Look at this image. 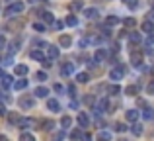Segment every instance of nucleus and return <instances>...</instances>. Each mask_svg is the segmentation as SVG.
Here are the masks:
<instances>
[{
	"label": "nucleus",
	"mask_w": 154,
	"mask_h": 141,
	"mask_svg": "<svg viewBox=\"0 0 154 141\" xmlns=\"http://www.w3.org/2000/svg\"><path fill=\"white\" fill-rule=\"evenodd\" d=\"M23 8H26V4H23L22 0H16V2H12L10 6L4 10V16H8V18H14L16 14H22Z\"/></svg>",
	"instance_id": "1"
},
{
	"label": "nucleus",
	"mask_w": 154,
	"mask_h": 141,
	"mask_svg": "<svg viewBox=\"0 0 154 141\" xmlns=\"http://www.w3.org/2000/svg\"><path fill=\"white\" fill-rule=\"evenodd\" d=\"M18 106L22 108V110H31V108L35 106V100H33V96H22V98L18 100Z\"/></svg>",
	"instance_id": "2"
},
{
	"label": "nucleus",
	"mask_w": 154,
	"mask_h": 141,
	"mask_svg": "<svg viewBox=\"0 0 154 141\" xmlns=\"http://www.w3.org/2000/svg\"><path fill=\"white\" fill-rule=\"evenodd\" d=\"M123 67H115V69H111V71H109V79H111V80H115V82H117V80H121V79H123Z\"/></svg>",
	"instance_id": "3"
},
{
	"label": "nucleus",
	"mask_w": 154,
	"mask_h": 141,
	"mask_svg": "<svg viewBox=\"0 0 154 141\" xmlns=\"http://www.w3.org/2000/svg\"><path fill=\"white\" fill-rule=\"evenodd\" d=\"M35 126V120L33 118H20L18 122V127H22V130H27V127Z\"/></svg>",
	"instance_id": "4"
},
{
	"label": "nucleus",
	"mask_w": 154,
	"mask_h": 141,
	"mask_svg": "<svg viewBox=\"0 0 154 141\" xmlns=\"http://www.w3.org/2000/svg\"><path fill=\"white\" fill-rule=\"evenodd\" d=\"M131 63L135 67H140L143 65V53H140V51H133L131 53Z\"/></svg>",
	"instance_id": "5"
},
{
	"label": "nucleus",
	"mask_w": 154,
	"mask_h": 141,
	"mask_svg": "<svg viewBox=\"0 0 154 141\" xmlns=\"http://www.w3.org/2000/svg\"><path fill=\"white\" fill-rule=\"evenodd\" d=\"M139 110H135V108H133V110H127L125 112V118H127V122H131V123H135L137 120H139Z\"/></svg>",
	"instance_id": "6"
},
{
	"label": "nucleus",
	"mask_w": 154,
	"mask_h": 141,
	"mask_svg": "<svg viewBox=\"0 0 154 141\" xmlns=\"http://www.w3.org/2000/svg\"><path fill=\"white\" fill-rule=\"evenodd\" d=\"M72 72H74V63H64V65L60 67V75L63 76H70Z\"/></svg>",
	"instance_id": "7"
},
{
	"label": "nucleus",
	"mask_w": 154,
	"mask_h": 141,
	"mask_svg": "<svg viewBox=\"0 0 154 141\" xmlns=\"http://www.w3.org/2000/svg\"><path fill=\"white\" fill-rule=\"evenodd\" d=\"M47 59H57L59 57V47H55V45H47V55H45Z\"/></svg>",
	"instance_id": "8"
},
{
	"label": "nucleus",
	"mask_w": 154,
	"mask_h": 141,
	"mask_svg": "<svg viewBox=\"0 0 154 141\" xmlns=\"http://www.w3.org/2000/svg\"><path fill=\"white\" fill-rule=\"evenodd\" d=\"M76 120H78V126L80 127H88V126H90V118H88V114H84V112H80Z\"/></svg>",
	"instance_id": "9"
},
{
	"label": "nucleus",
	"mask_w": 154,
	"mask_h": 141,
	"mask_svg": "<svg viewBox=\"0 0 154 141\" xmlns=\"http://www.w3.org/2000/svg\"><path fill=\"white\" fill-rule=\"evenodd\" d=\"M47 110H51V112H60V104L57 102L55 98H49V100H47Z\"/></svg>",
	"instance_id": "10"
},
{
	"label": "nucleus",
	"mask_w": 154,
	"mask_h": 141,
	"mask_svg": "<svg viewBox=\"0 0 154 141\" xmlns=\"http://www.w3.org/2000/svg\"><path fill=\"white\" fill-rule=\"evenodd\" d=\"M33 94L37 96V98H47L49 96V88H45V86H37L33 90Z\"/></svg>",
	"instance_id": "11"
},
{
	"label": "nucleus",
	"mask_w": 154,
	"mask_h": 141,
	"mask_svg": "<svg viewBox=\"0 0 154 141\" xmlns=\"http://www.w3.org/2000/svg\"><path fill=\"white\" fill-rule=\"evenodd\" d=\"M14 72L18 76H26L27 72H29V67H27V65H16L14 67Z\"/></svg>",
	"instance_id": "12"
},
{
	"label": "nucleus",
	"mask_w": 154,
	"mask_h": 141,
	"mask_svg": "<svg viewBox=\"0 0 154 141\" xmlns=\"http://www.w3.org/2000/svg\"><path fill=\"white\" fill-rule=\"evenodd\" d=\"M12 86H14L16 90H23V88H27V80L20 76L18 80H14V82H12Z\"/></svg>",
	"instance_id": "13"
},
{
	"label": "nucleus",
	"mask_w": 154,
	"mask_h": 141,
	"mask_svg": "<svg viewBox=\"0 0 154 141\" xmlns=\"http://www.w3.org/2000/svg\"><path fill=\"white\" fill-rule=\"evenodd\" d=\"M105 57H107V51H105V49H98V51L94 53V61H96V63L105 61Z\"/></svg>",
	"instance_id": "14"
},
{
	"label": "nucleus",
	"mask_w": 154,
	"mask_h": 141,
	"mask_svg": "<svg viewBox=\"0 0 154 141\" xmlns=\"http://www.w3.org/2000/svg\"><path fill=\"white\" fill-rule=\"evenodd\" d=\"M107 106H109V104H107V100H100V102L98 104H96V108H94V112H98V114H102V112H105V110H107Z\"/></svg>",
	"instance_id": "15"
},
{
	"label": "nucleus",
	"mask_w": 154,
	"mask_h": 141,
	"mask_svg": "<svg viewBox=\"0 0 154 141\" xmlns=\"http://www.w3.org/2000/svg\"><path fill=\"white\" fill-rule=\"evenodd\" d=\"M31 59H33V61H39V63H41V61H45V53H41V51H39V49H33V51H31Z\"/></svg>",
	"instance_id": "16"
},
{
	"label": "nucleus",
	"mask_w": 154,
	"mask_h": 141,
	"mask_svg": "<svg viewBox=\"0 0 154 141\" xmlns=\"http://www.w3.org/2000/svg\"><path fill=\"white\" fill-rule=\"evenodd\" d=\"M59 43L63 47H70L72 45V37H70V35H60V37H59Z\"/></svg>",
	"instance_id": "17"
},
{
	"label": "nucleus",
	"mask_w": 154,
	"mask_h": 141,
	"mask_svg": "<svg viewBox=\"0 0 154 141\" xmlns=\"http://www.w3.org/2000/svg\"><path fill=\"white\" fill-rule=\"evenodd\" d=\"M84 16H86L88 20H94V18H98V10H96V8H86V10H84Z\"/></svg>",
	"instance_id": "18"
},
{
	"label": "nucleus",
	"mask_w": 154,
	"mask_h": 141,
	"mask_svg": "<svg viewBox=\"0 0 154 141\" xmlns=\"http://www.w3.org/2000/svg\"><path fill=\"white\" fill-rule=\"evenodd\" d=\"M41 20L45 24H53V22H55V16H53L51 12H41Z\"/></svg>",
	"instance_id": "19"
},
{
	"label": "nucleus",
	"mask_w": 154,
	"mask_h": 141,
	"mask_svg": "<svg viewBox=\"0 0 154 141\" xmlns=\"http://www.w3.org/2000/svg\"><path fill=\"white\" fill-rule=\"evenodd\" d=\"M117 24H119V18H117V16H107V18H105V26L107 27L117 26Z\"/></svg>",
	"instance_id": "20"
},
{
	"label": "nucleus",
	"mask_w": 154,
	"mask_h": 141,
	"mask_svg": "<svg viewBox=\"0 0 154 141\" xmlns=\"http://www.w3.org/2000/svg\"><path fill=\"white\" fill-rule=\"evenodd\" d=\"M143 31H146L148 35H150L152 31H154V24L150 22V20H146V22H143Z\"/></svg>",
	"instance_id": "21"
},
{
	"label": "nucleus",
	"mask_w": 154,
	"mask_h": 141,
	"mask_svg": "<svg viewBox=\"0 0 154 141\" xmlns=\"http://www.w3.org/2000/svg\"><path fill=\"white\" fill-rule=\"evenodd\" d=\"M70 123H72V118H70V116H63V118H60V126H63V130H68V127H70Z\"/></svg>",
	"instance_id": "22"
},
{
	"label": "nucleus",
	"mask_w": 154,
	"mask_h": 141,
	"mask_svg": "<svg viewBox=\"0 0 154 141\" xmlns=\"http://www.w3.org/2000/svg\"><path fill=\"white\" fill-rule=\"evenodd\" d=\"M0 80H2V86H12V82H14V80H12V76L10 75H0Z\"/></svg>",
	"instance_id": "23"
},
{
	"label": "nucleus",
	"mask_w": 154,
	"mask_h": 141,
	"mask_svg": "<svg viewBox=\"0 0 154 141\" xmlns=\"http://www.w3.org/2000/svg\"><path fill=\"white\" fill-rule=\"evenodd\" d=\"M143 118L146 120V122H150V120H154V110H152V108H144V112H143Z\"/></svg>",
	"instance_id": "24"
},
{
	"label": "nucleus",
	"mask_w": 154,
	"mask_h": 141,
	"mask_svg": "<svg viewBox=\"0 0 154 141\" xmlns=\"http://www.w3.org/2000/svg\"><path fill=\"white\" fill-rule=\"evenodd\" d=\"M129 39H131V43H140V34L139 31H131V34H129Z\"/></svg>",
	"instance_id": "25"
},
{
	"label": "nucleus",
	"mask_w": 154,
	"mask_h": 141,
	"mask_svg": "<svg viewBox=\"0 0 154 141\" xmlns=\"http://www.w3.org/2000/svg\"><path fill=\"white\" fill-rule=\"evenodd\" d=\"M90 80V75L88 72H78L76 75V82H88Z\"/></svg>",
	"instance_id": "26"
},
{
	"label": "nucleus",
	"mask_w": 154,
	"mask_h": 141,
	"mask_svg": "<svg viewBox=\"0 0 154 141\" xmlns=\"http://www.w3.org/2000/svg\"><path fill=\"white\" fill-rule=\"evenodd\" d=\"M131 131H133V133L137 135V137H139V135H143V126L135 122V123H133V127H131Z\"/></svg>",
	"instance_id": "27"
},
{
	"label": "nucleus",
	"mask_w": 154,
	"mask_h": 141,
	"mask_svg": "<svg viewBox=\"0 0 154 141\" xmlns=\"http://www.w3.org/2000/svg\"><path fill=\"white\" fill-rule=\"evenodd\" d=\"M6 118H8V122H10V126H14V123H18V122H20V116H18V114H14V112H10Z\"/></svg>",
	"instance_id": "28"
},
{
	"label": "nucleus",
	"mask_w": 154,
	"mask_h": 141,
	"mask_svg": "<svg viewBox=\"0 0 154 141\" xmlns=\"http://www.w3.org/2000/svg\"><path fill=\"white\" fill-rule=\"evenodd\" d=\"M18 49H20V39H14V41L10 43V51H8V53H10V55H14Z\"/></svg>",
	"instance_id": "29"
},
{
	"label": "nucleus",
	"mask_w": 154,
	"mask_h": 141,
	"mask_svg": "<svg viewBox=\"0 0 154 141\" xmlns=\"http://www.w3.org/2000/svg\"><path fill=\"white\" fill-rule=\"evenodd\" d=\"M80 137H82V131H80V127H78V130H72V131H70V141H78Z\"/></svg>",
	"instance_id": "30"
},
{
	"label": "nucleus",
	"mask_w": 154,
	"mask_h": 141,
	"mask_svg": "<svg viewBox=\"0 0 154 141\" xmlns=\"http://www.w3.org/2000/svg\"><path fill=\"white\" fill-rule=\"evenodd\" d=\"M20 141H35L33 133H27V131H23L22 135H20Z\"/></svg>",
	"instance_id": "31"
},
{
	"label": "nucleus",
	"mask_w": 154,
	"mask_h": 141,
	"mask_svg": "<svg viewBox=\"0 0 154 141\" xmlns=\"http://www.w3.org/2000/svg\"><path fill=\"white\" fill-rule=\"evenodd\" d=\"M98 139L100 141H109V139H111V133H109V131H100Z\"/></svg>",
	"instance_id": "32"
},
{
	"label": "nucleus",
	"mask_w": 154,
	"mask_h": 141,
	"mask_svg": "<svg viewBox=\"0 0 154 141\" xmlns=\"http://www.w3.org/2000/svg\"><path fill=\"white\" fill-rule=\"evenodd\" d=\"M35 79H37L39 82H43V80H47V72L45 71H37L35 72Z\"/></svg>",
	"instance_id": "33"
},
{
	"label": "nucleus",
	"mask_w": 154,
	"mask_h": 141,
	"mask_svg": "<svg viewBox=\"0 0 154 141\" xmlns=\"http://www.w3.org/2000/svg\"><path fill=\"white\" fill-rule=\"evenodd\" d=\"M137 92H139L137 86H127V88H125V94H127V96H135Z\"/></svg>",
	"instance_id": "34"
},
{
	"label": "nucleus",
	"mask_w": 154,
	"mask_h": 141,
	"mask_svg": "<svg viewBox=\"0 0 154 141\" xmlns=\"http://www.w3.org/2000/svg\"><path fill=\"white\" fill-rule=\"evenodd\" d=\"M76 24H78V18H76V16H68V18H66V26H72V27H74Z\"/></svg>",
	"instance_id": "35"
},
{
	"label": "nucleus",
	"mask_w": 154,
	"mask_h": 141,
	"mask_svg": "<svg viewBox=\"0 0 154 141\" xmlns=\"http://www.w3.org/2000/svg\"><path fill=\"white\" fill-rule=\"evenodd\" d=\"M43 130L53 131V130H55V122H51V120H49V122H43Z\"/></svg>",
	"instance_id": "36"
},
{
	"label": "nucleus",
	"mask_w": 154,
	"mask_h": 141,
	"mask_svg": "<svg viewBox=\"0 0 154 141\" xmlns=\"http://www.w3.org/2000/svg\"><path fill=\"white\" fill-rule=\"evenodd\" d=\"M33 30H35V31H39V34H43V31H45V24L35 22V24H33Z\"/></svg>",
	"instance_id": "37"
},
{
	"label": "nucleus",
	"mask_w": 154,
	"mask_h": 141,
	"mask_svg": "<svg viewBox=\"0 0 154 141\" xmlns=\"http://www.w3.org/2000/svg\"><path fill=\"white\" fill-rule=\"evenodd\" d=\"M119 92H121V88H119V86H117V84H111V86H109V94H111V96H115V94H119Z\"/></svg>",
	"instance_id": "38"
},
{
	"label": "nucleus",
	"mask_w": 154,
	"mask_h": 141,
	"mask_svg": "<svg viewBox=\"0 0 154 141\" xmlns=\"http://www.w3.org/2000/svg\"><path fill=\"white\" fill-rule=\"evenodd\" d=\"M115 131H117V133H123V131H127V126L117 122V123H115Z\"/></svg>",
	"instance_id": "39"
},
{
	"label": "nucleus",
	"mask_w": 154,
	"mask_h": 141,
	"mask_svg": "<svg viewBox=\"0 0 154 141\" xmlns=\"http://www.w3.org/2000/svg\"><path fill=\"white\" fill-rule=\"evenodd\" d=\"M64 135H66V133H64V130H63V131H57L55 137H53V141H63V139H64Z\"/></svg>",
	"instance_id": "40"
},
{
	"label": "nucleus",
	"mask_w": 154,
	"mask_h": 141,
	"mask_svg": "<svg viewBox=\"0 0 154 141\" xmlns=\"http://www.w3.org/2000/svg\"><path fill=\"white\" fill-rule=\"evenodd\" d=\"M0 65H4V67H8V65H12V55H8V57H4V59H0Z\"/></svg>",
	"instance_id": "41"
},
{
	"label": "nucleus",
	"mask_w": 154,
	"mask_h": 141,
	"mask_svg": "<svg viewBox=\"0 0 154 141\" xmlns=\"http://www.w3.org/2000/svg\"><path fill=\"white\" fill-rule=\"evenodd\" d=\"M123 24H125V27H135V24H137V22H135V18H127Z\"/></svg>",
	"instance_id": "42"
},
{
	"label": "nucleus",
	"mask_w": 154,
	"mask_h": 141,
	"mask_svg": "<svg viewBox=\"0 0 154 141\" xmlns=\"http://www.w3.org/2000/svg\"><path fill=\"white\" fill-rule=\"evenodd\" d=\"M70 8H72V10H82V2H78V0H76V2L70 4Z\"/></svg>",
	"instance_id": "43"
},
{
	"label": "nucleus",
	"mask_w": 154,
	"mask_h": 141,
	"mask_svg": "<svg viewBox=\"0 0 154 141\" xmlns=\"http://www.w3.org/2000/svg\"><path fill=\"white\" fill-rule=\"evenodd\" d=\"M146 92H148V94H154V80H152V82H148V86H146Z\"/></svg>",
	"instance_id": "44"
},
{
	"label": "nucleus",
	"mask_w": 154,
	"mask_h": 141,
	"mask_svg": "<svg viewBox=\"0 0 154 141\" xmlns=\"http://www.w3.org/2000/svg\"><path fill=\"white\" fill-rule=\"evenodd\" d=\"M0 116H8V110H6V106H4V104H0Z\"/></svg>",
	"instance_id": "45"
},
{
	"label": "nucleus",
	"mask_w": 154,
	"mask_h": 141,
	"mask_svg": "<svg viewBox=\"0 0 154 141\" xmlns=\"http://www.w3.org/2000/svg\"><path fill=\"white\" fill-rule=\"evenodd\" d=\"M41 65L45 67V69H51V65H53V63H51V59H45V61H41Z\"/></svg>",
	"instance_id": "46"
},
{
	"label": "nucleus",
	"mask_w": 154,
	"mask_h": 141,
	"mask_svg": "<svg viewBox=\"0 0 154 141\" xmlns=\"http://www.w3.org/2000/svg\"><path fill=\"white\" fill-rule=\"evenodd\" d=\"M53 90H55V92H59V94H60V92H63L64 88H63V84H55V86H53Z\"/></svg>",
	"instance_id": "47"
},
{
	"label": "nucleus",
	"mask_w": 154,
	"mask_h": 141,
	"mask_svg": "<svg viewBox=\"0 0 154 141\" xmlns=\"http://www.w3.org/2000/svg\"><path fill=\"white\" fill-rule=\"evenodd\" d=\"M4 47H6V39H4V37H2V35H0V51H2V49H4Z\"/></svg>",
	"instance_id": "48"
},
{
	"label": "nucleus",
	"mask_w": 154,
	"mask_h": 141,
	"mask_svg": "<svg viewBox=\"0 0 154 141\" xmlns=\"http://www.w3.org/2000/svg\"><path fill=\"white\" fill-rule=\"evenodd\" d=\"M82 141H92V135L90 133H82Z\"/></svg>",
	"instance_id": "49"
},
{
	"label": "nucleus",
	"mask_w": 154,
	"mask_h": 141,
	"mask_svg": "<svg viewBox=\"0 0 154 141\" xmlns=\"http://www.w3.org/2000/svg\"><path fill=\"white\" fill-rule=\"evenodd\" d=\"M84 102H86V104H92V102H94V98H92V96H86V98H84Z\"/></svg>",
	"instance_id": "50"
},
{
	"label": "nucleus",
	"mask_w": 154,
	"mask_h": 141,
	"mask_svg": "<svg viewBox=\"0 0 154 141\" xmlns=\"http://www.w3.org/2000/svg\"><path fill=\"white\" fill-rule=\"evenodd\" d=\"M68 92H70V96H74V92H76V88H74V86H72V84H70V86H68Z\"/></svg>",
	"instance_id": "51"
},
{
	"label": "nucleus",
	"mask_w": 154,
	"mask_h": 141,
	"mask_svg": "<svg viewBox=\"0 0 154 141\" xmlns=\"http://www.w3.org/2000/svg\"><path fill=\"white\" fill-rule=\"evenodd\" d=\"M63 26H64V22H57V24H55V27H57V30H60Z\"/></svg>",
	"instance_id": "52"
},
{
	"label": "nucleus",
	"mask_w": 154,
	"mask_h": 141,
	"mask_svg": "<svg viewBox=\"0 0 154 141\" xmlns=\"http://www.w3.org/2000/svg\"><path fill=\"white\" fill-rule=\"evenodd\" d=\"M0 141H8V137L6 135H0Z\"/></svg>",
	"instance_id": "53"
},
{
	"label": "nucleus",
	"mask_w": 154,
	"mask_h": 141,
	"mask_svg": "<svg viewBox=\"0 0 154 141\" xmlns=\"http://www.w3.org/2000/svg\"><path fill=\"white\" fill-rule=\"evenodd\" d=\"M150 18L154 20V12H150V14H148V20H150Z\"/></svg>",
	"instance_id": "54"
},
{
	"label": "nucleus",
	"mask_w": 154,
	"mask_h": 141,
	"mask_svg": "<svg viewBox=\"0 0 154 141\" xmlns=\"http://www.w3.org/2000/svg\"><path fill=\"white\" fill-rule=\"evenodd\" d=\"M29 2H31V4H35V2H41V0H29Z\"/></svg>",
	"instance_id": "55"
},
{
	"label": "nucleus",
	"mask_w": 154,
	"mask_h": 141,
	"mask_svg": "<svg viewBox=\"0 0 154 141\" xmlns=\"http://www.w3.org/2000/svg\"><path fill=\"white\" fill-rule=\"evenodd\" d=\"M2 98H4V94H2V92H0V102H2Z\"/></svg>",
	"instance_id": "56"
},
{
	"label": "nucleus",
	"mask_w": 154,
	"mask_h": 141,
	"mask_svg": "<svg viewBox=\"0 0 154 141\" xmlns=\"http://www.w3.org/2000/svg\"><path fill=\"white\" fill-rule=\"evenodd\" d=\"M150 75H152V76H154V67H152V69H150Z\"/></svg>",
	"instance_id": "57"
},
{
	"label": "nucleus",
	"mask_w": 154,
	"mask_h": 141,
	"mask_svg": "<svg viewBox=\"0 0 154 141\" xmlns=\"http://www.w3.org/2000/svg\"><path fill=\"white\" fill-rule=\"evenodd\" d=\"M123 2H127V4H129V2H131V0H123Z\"/></svg>",
	"instance_id": "58"
},
{
	"label": "nucleus",
	"mask_w": 154,
	"mask_h": 141,
	"mask_svg": "<svg viewBox=\"0 0 154 141\" xmlns=\"http://www.w3.org/2000/svg\"><path fill=\"white\" fill-rule=\"evenodd\" d=\"M119 141H127V139H119Z\"/></svg>",
	"instance_id": "59"
}]
</instances>
